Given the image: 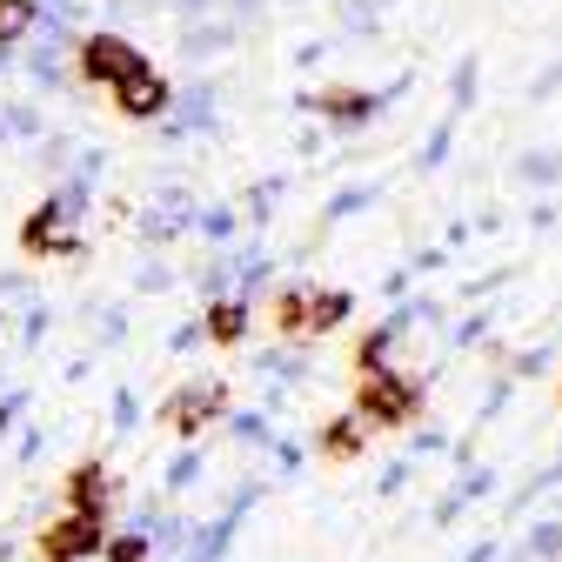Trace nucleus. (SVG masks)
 <instances>
[{
	"instance_id": "nucleus-4",
	"label": "nucleus",
	"mask_w": 562,
	"mask_h": 562,
	"mask_svg": "<svg viewBox=\"0 0 562 562\" xmlns=\"http://www.w3.org/2000/svg\"><path fill=\"white\" fill-rule=\"evenodd\" d=\"M222 402H228V389H222V382H207V389H175V395H168V408H161V422H168L175 436H194L207 415H222Z\"/></svg>"
},
{
	"instance_id": "nucleus-14",
	"label": "nucleus",
	"mask_w": 562,
	"mask_h": 562,
	"mask_svg": "<svg viewBox=\"0 0 562 562\" xmlns=\"http://www.w3.org/2000/svg\"><path fill=\"white\" fill-rule=\"evenodd\" d=\"M140 555H148V536H140V529H127V536L108 542V562H140Z\"/></svg>"
},
{
	"instance_id": "nucleus-6",
	"label": "nucleus",
	"mask_w": 562,
	"mask_h": 562,
	"mask_svg": "<svg viewBox=\"0 0 562 562\" xmlns=\"http://www.w3.org/2000/svg\"><path fill=\"white\" fill-rule=\"evenodd\" d=\"M67 503L75 509H108V469L101 462H75V475H67Z\"/></svg>"
},
{
	"instance_id": "nucleus-1",
	"label": "nucleus",
	"mask_w": 562,
	"mask_h": 562,
	"mask_svg": "<svg viewBox=\"0 0 562 562\" xmlns=\"http://www.w3.org/2000/svg\"><path fill=\"white\" fill-rule=\"evenodd\" d=\"M415 415H422V395L395 369H369L356 382V422H375V429H408Z\"/></svg>"
},
{
	"instance_id": "nucleus-2",
	"label": "nucleus",
	"mask_w": 562,
	"mask_h": 562,
	"mask_svg": "<svg viewBox=\"0 0 562 562\" xmlns=\"http://www.w3.org/2000/svg\"><path fill=\"white\" fill-rule=\"evenodd\" d=\"M108 542V509H67L60 522L41 529V562H88L94 549Z\"/></svg>"
},
{
	"instance_id": "nucleus-10",
	"label": "nucleus",
	"mask_w": 562,
	"mask_h": 562,
	"mask_svg": "<svg viewBox=\"0 0 562 562\" xmlns=\"http://www.w3.org/2000/svg\"><path fill=\"white\" fill-rule=\"evenodd\" d=\"M268 322H274L281 335H302V328H308V295H302V289H281L274 308H268Z\"/></svg>"
},
{
	"instance_id": "nucleus-3",
	"label": "nucleus",
	"mask_w": 562,
	"mask_h": 562,
	"mask_svg": "<svg viewBox=\"0 0 562 562\" xmlns=\"http://www.w3.org/2000/svg\"><path fill=\"white\" fill-rule=\"evenodd\" d=\"M140 47L134 41H121V34H88L81 41V81H94V88H121V81H134L140 75Z\"/></svg>"
},
{
	"instance_id": "nucleus-11",
	"label": "nucleus",
	"mask_w": 562,
	"mask_h": 562,
	"mask_svg": "<svg viewBox=\"0 0 562 562\" xmlns=\"http://www.w3.org/2000/svg\"><path fill=\"white\" fill-rule=\"evenodd\" d=\"M60 215H67V207H60V201H47V207H34V222L21 228V248H34V255H41V248H54V241H60V235H54V228H60Z\"/></svg>"
},
{
	"instance_id": "nucleus-7",
	"label": "nucleus",
	"mask_w": 562,
	"mask_h": 562,
	"mask_svg": "<svg viewBox=\"0 0 562 562\" xmlns=\"http://www.w3.org/2000/svg\"><path fill=\"white\" fill-rule=\"evenodd\" d=\"M362 442H369V436H362V422H356V415H335L328 429H322V456H328V462H356Z\"/></svg>"
},
{
	"instance_id": "nucleus-13",
	"label": "nucleus",
	"mask_w": 562,
	"mask_h": 562,
	"mask_svg": "<svg viewBox=\"0 0 562 562\" xmlns=\"http://www.w3.org/2000/svg\"><path fill=\"white\" fill-rule=\"evenodd\" d=\"M341 315H348V295H341V289H328V295H308V335L335 328Z\"/></svg>"
},
{
	"instance_id": "nucleus-12",
	"label": "nucleus",
	"mask_w": 562,
	"mask_h": 562,
	"mask_svg": "<svg viewBox=\"0 0 562 562\" xmlns=\"http://www.w3.org/2000/svg\"><path fill=\"white\" fill-rule=\"evenodd\" d=\"M34 27V0H0V47H14Z\"/></svg>"
},
{
	"instance_id": "nucleus-8",
	"label": "nucleus",
	"mask_w": 562,
	"mask_h": 562,
	"mask_svg": "<svg viewBox=\"0 0 562 562\" xmlns=\"http://www.w3.org/2000/svg\"><path fill=\"white\" fill-rule=\"evenodd\" d=\"M308 108H315V114H328V121H362L375 101H369V94H356V88H328V94H315Z\"/></svg>"
},
{
	"instance_id": "nucleus-9",
	"label": "nucleus",
	"mask_w": 562,
	"mask_h": 562,
	"mask_svg": "<svg viewBox=\"0 0 562 562\" xmlns=\"http://www.w3.org/2000/svg\"><path fill=\"white\" fill-rule=\"evenodd\" d=\"M207 335H215L222 348H235L248 335V308L241 302H215V308H207Z\"/></svg>"
},
{
	"instance_id": "nucleus-5",
	"label": "nucleus",
	"mask_w": 562,
	"mask_h": 562,
	"mask_svg": "<svg viewBox=\"0 0 562 562\" xmlns=\"http://www.w3.org/2000/svg\"><path fill=\"white\" fill-rule=\"evenodd\" d=\"M114 108H121L127 121H155V114L168 108V81L155 75V67H140L134 81H121V88H114Z\"/></svg>"
}]
</instances>
